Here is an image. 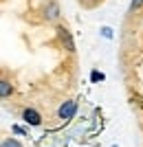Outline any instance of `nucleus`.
<instances>
[{
	"instance_id": "4",
	"label": "nucleus",
	"mask_w": 143,
	"mask_h": 147,
	"mask_svg": "<svg viewBox=\"0 0 143 147\" xmlns=\"http://www.w3.org/2000/svg\"><path fill=\"white\" fill-rule=\"evenodd\" d=\"M60 35H62V42L66 44V51H68V53H75V44H73V37H70L68 29H60Z\"/></svg>"
},
{
	"instance_id": "7",
	"label": "nucleus",
	"mask_w": 143,
	"mask_h": 147,
	"mask_svg": "<svg viewBox=\"0 0 143 147\" xmlns=\"http://www.w3.org/2000/svg\"><path fill=\"white\" fill-rule=\"evenodd\" d=\"M79 2H84V7H95L97 2H101V0H79Z\"/></svg>"
},
{
	"instance_id": "8",
	"label": "nucleus",
	"mask_w": 143,
	"mask_h": 147,
	"mask_svg": "<svg viewBox=\"0 0 143 147\" xmlns=\"http://www.w3.org/2000/svg\"><path fill=\"white\" fill-rule=\"evenodd\" d=\"M101 33H104V35H106V37H110V35H112V33H110V29H108V26H104V29H101Z\"/></svg>"
},
{
	"instance_id": "3",
	"label": "nucleus",
	"mask_w": 143,
	"mask_h": 147,
	"mask_svg": "<svg viewBox=\"0 0 143 147\" xmlns=\"http://www.w3.org/2000/svg\"><path fill=\"white\" fill-rule=\"evenodd\" d=\"M22 121L37 127V125H42V114L37 110H33V108H26V110H22Z\"/></svg>"
},
{
	"instance_id": "5",
	"label": "nucleus",
	"mask_w": 143,
	"mask_h": 147,
	"mask_svg": "<svg viewBox=\"0 0 143 147\" xmlns=\"http://www.w3.org/2000/svg\"><path fill=\"white\" fill-rule=\"evenodd\" d=\"M11 92H13V84L7 79V77H2V81H0V97L7 99L9 94H11Z\"/></svg>"
},
{
	"instance_id": "2",
	"label": "nucleus",
	"mask_w": 143,
	"mask_h": 147,
	"mask_svg": "<svg viewBox=\"0 0 143 147\" xmlns=\"http://www.w3.org/2000/svg\"><path fill=\"white\" fill-rule=\"evenodd\" d=\"M44 20L46 22H57L60 20V5L57 0H49L46 7H44Z\"/></svg>"
},
{
	"instance_id": "6",
	"label": "nucleus",
	"mask_w": 143,
	"mask_h": 147,
	"mask_svg": "<svg viewBox=\"0 0 143 147\" xmlns=\"http://www.w3.org/2000/svg\"><path fill=\"white\" fill-rule=\"evenodd\" d=\"M2 147H22L16 138H2Z\"/></svg>"
},
{
	"instance_id": "1",
	"label": "nucleus",
	"mask_w": 143,
	"mask_h": 147,
	"mask_svg": "<svg viewBox=\"0 0 143 147\" xmlns=\"http://www.w3.org/2000/svg\"><path fill=\"white\" fill-rule=\"evenodd\" d=\"M75 110H77V101H75V99H68V101H64V103L57 108V119L68 121V119H73Z\"/></svg>"
},
{
	"instance_id": "9",
	"label": "nucleus",
	"mask_w": 143,
	"mask_h": 147,
	"mask_svg": "<svg viewBox=\"0 0 143 147\" xmlns=\"http://www.w3.org/2000/svg\"><path fill=\"white\" fill-rule=\"evenodd\" d=\"M143 5V0H134V2H132V9H134V7H141Z\"/></svg>"
}]
</instances>
